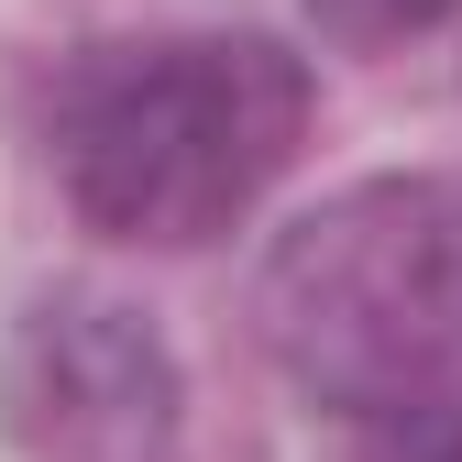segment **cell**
Here are the masks:
<instances>
[{
  "mask_svg": "<svg viewBox=\"0 0 462 462\" xmlns=\"http://www.w3.org/2000/svg\"><path fill=\"white\" fill-rule=\"evenodd\" d=\"M309 133V78L264 33H199V44H122L78 67L55 110V165L88 231L188 254L231 231Z\"/></svg>",
  "mask_w": 462,
  "mask_h": 462,
  "instance_id": "obj_1",
  "label": "cell"
},
{
  "mask_svg": "<svg viewBox=\"0 0 462 462\" xmlns=\"http://www.w3.org/2000/svg\"><path fill=\"white\" fill-rule=\"evenodd\" d=\"M275 374L341 419L462 408V188L374 177L319 199L254 275Z\"/></svg>",
  "mask_w": 462,
  "mask_h": 462,
  "instance_id": "obj_2",
  "label": "cell"
},
{
  "mask_svg": "<svg viewBox=\"0 0 462 462\" xmlns=\"http://www.w3.org/2000/svg\"><path fill=\"white\" fill-rule=\"evenodd\" d=\"M0 430L23 462H154L177 430V364L110 298H44L0 353Z\"/></svg>",
  "mask_w": 462,
  "mask_h": 462,
  "instance_id": "obj_3",
  "label": "cell"
},
{
  "mask_svg": "<svg viewBox=\"0 0 462 462\" xmlns=\"http://www.w3.org/2000/svg\"><path fill=\"white\" fill-rule=\"evenodd\" d=\"M309 12H319V33H330V44L374 55V44H408V33H430L451 0H309Z\"/></svg>",
  "mask_w": 462,
  "mask_h": 462,
  "instance_id": "obj_4",
  "label": "cell"
},
{
  "mask_svg": "<svg viewBox=\"0 0 462 462\" xmlns=\"http://www.w3.org/2000/svg\"><path fill=\"white\" fill-rule=\"evenodd\" d=\"M440 462H462V440H451V451H440Z\"/></svg>",
  "mask_w": 462,
  "mask_h": 462,
  "instance_id": "obj_5",
  "label": "cell"
}]
</instances>
